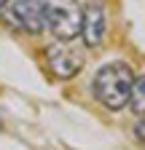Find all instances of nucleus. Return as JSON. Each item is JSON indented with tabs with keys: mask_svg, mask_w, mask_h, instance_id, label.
<instances>
[{
	"mask_svg": "<svg viewBox=\"0 0 145 150\" xmlns=\"http://www.w3.org/2000/svg\"><path fill=\"white\" fill-rule=\"evenodd\" d=\"M94 97L107 110H124L129 105L132 86H134V72L126 62H110L97 70L94 75Z\"/></svg>",
	"mask_w": 145,
	"mask_h": 150,
	"instance_id": "obj_1",
	"label": "nucleus"
},
{
	"mask_svg": "<svg viewBox=\"0 0 145 150\" xmlns=\"http://www.w3.org/2000/svg\"><path fill=\"white\" fill-rule=\"evenodd\" d=\"M46 27L54 32L57 40H75L81 35L83 8L81 0H41Z\"/></svg>",
	"mask_w": 145,
	"mask_h": 150,
	"instance_id": "obj_2",
	"label": "nucleus"
},
{
	"mask_svg": "<svg viewBox=\"0 0 145 150\" xmlns=\"http://www.w3.org/2000/svg\"><path fill=\"white\" fill-rule=\"evenodd\" d=\"M83 62L86 59H83L81 46H75L72 40H57V43H51L46 48V64L62 81L75 78V75L83 70Z\"/></svg>",
	"mask_w": 145,
	"mask_h": 150,
	"instance_id": "obj_3",
	"label": "nucleus"
},
{
	"mask_svg": "<svg viewBox=\"0 0 145 150\" xmlns=\"http://www.w3.org/2000/svg\"><path fill=\"white\" fill-rule=\"evenodd\" d=\"M81 35H83V43H86L89 48L102 46L105 35H107V13H105L102 0H89V3L83 6Z\"/></svg>",
	"mask_w": 145,
	"mask_h": 150,
	"instance_id": "obj_4",
	"label": "nucleus"
},
{
	"mask_svg": "<svg viewBox=\"0 0 145 150\" xmlns=\"http://www.w3.org/2000/svg\"><path fill=\"white\" fill-rule=\"evenodd\" d=\"M11 22L27 35H41L46 30L41 0H16L11 6Z\"/></svg>",
	"mask_w": 145,
	"mask_h": 150,
	"instance_id": "obj_5",
	"label": "nucleus"
},
{
	"mask_svg": "<svg viewBox=\"0 0 145 150\" xmlns=\"http://www.w3.org/2000/svg\"><path fill=\"white\" fill-rule=\"evenodd\" d=\"M129 105L137 115H145V75L134 78V86H132V97H129Z\"/></svg>",
	"mask_w": 145,
	"mask_h": 150,
	"instance_id": "obj_6",
	"label": "nucleus"
},
{
	"mask_svg": "<svg viewBox=\"0 0 145 150\" xmlns=\"http://www.w3.org/2000/svg\"><path fill=\"white\" fill-rule=\"evenodd\" d=\"M134 137L145 145V115H140V121L134 123Z\"/></svg>",
	"mask_w": 145,
	"mask_h": 150,
	"instance_id": "obj_7",
	"label": "nucleus"
},
{
	"mask_svg": "<svg viewBox=\"0 0 145 150\" xmlns=\"http://www.w3.org/2000/svg\"><path fill=\"white\" fill-rule=\"evenodd\" d=\"M8 6V0H0V8H6Z\"/></svg>",
	"mask_w": 145,
	"mask_h": 150,
	"instance_id": "obj_8",
	"label": "nucleus"
}]
</instances>
